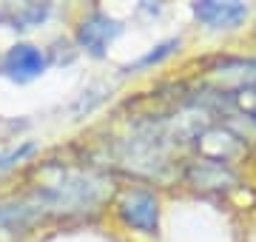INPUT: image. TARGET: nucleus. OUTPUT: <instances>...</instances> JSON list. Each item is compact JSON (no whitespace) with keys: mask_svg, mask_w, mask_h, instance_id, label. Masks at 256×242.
I'll return each instance as SVG.
<instances>
[{"mask_svg":"<svg viewBox=\"0 0 256 242\" xmlns=\"http://www.w3.org/2000/svg\"><path fill=\"white\" fill-rule=\"evenodd\" d=\"M248 3L239 0H200L191 3V14L196 18V23L222 32V28H236L242 20L248 18Z\"/></svg>","mask_w":256,"mask_h":242,"instance_id":"obj_6","label":"nucleus"},{"mask_svg":"<svg viewBox=\"0 0 256 242\" xmlns=\"http://www.w3.org/2000/svg\"><path fill=\"white\" fill-rule=\"evenodd\" d=\"M54 14V3H3L0 6V28L26 34L46 26Z\"/></svg>","mask_w":256,"mask_h":242,"instance_id":"obj_5","label":"nucleus"},{"mask_svg":"<svg viewBox=\"0 0 256 242\" xmlns=\"http://www.w3.org/2000/svg\"><path fill=\"white\" fill-rule=\"evenodd\" d=\"M117 211H120V220L128 228H134V231L154 234L156 225H160V200L151 191H146V188L126 191L117 205Z\"/></svg>","mask_w":256,"mask_h":242,"instance_id":"obj_4","label":"nucleus"},{"mask_svg":"<svg viewBox=\"0 0 256 242\" xmlns=\"http://www.w3.org/2000/svg\"><path fill=\"white\" fill-rule=\"evenodd\" d=\"M43 52H46L48 68H52V66H68V63H74V57H77L80 48L74 46V40L57 38V40H52L48 46H43Z\"/></svg>","mask_w":256,"mask_h":242,"instance_id":"obj_9","label":"nucleus"},{"mask_svg":"<svg viewBox=\"0 0 256 242\" xmlns=\"http://www.w3.org/2000/svg\"><path fill=\"white\" fill-rule=\"evenodd\" d=\"M32 200L40 205L43 214H68V211H86L102 202L106 196V180L86 174V171H63L57 180L43 182L28 191Z\"/></svg>","mask_w":256,"mask_h":242,"instance_id":"obj_1","label":"nucleus"},{"mask_svg":"<svg viewBox=\"0 0 256 242\" xmlns=\"http://www.w3.org/2000/svg\"><path fill=\"white\" fill-rule=\"evenodd\" d=\"M122 32H126L122 20L111 18L108 12L102 9H92L88 14H82L77 20V26H74V46L80 52H86L88 57H94V60H102L108 54V46Z\"/></svg>","mask_w":256,"mask_h":242,"instance_id":"obj_2","label":"nucleus"},{"mask_svg":"<svg viewBox=\"0 0 256 242\" xmlns=\"http://www.w3.org/2000/svg\"><path fill=\"white\" fill-rule=\"evenodd\" d=\"M182 46V38H168V40H160L156 46H151L146 54H140L137 60H131V63L122 66V72H142V68H151V66H160L165 63L171 54H176Z\"/></svg>","mask_w":256,"mask_h":242,"instance_id":"obj_7","label":"nucleus"},{"mask_svg":"<svg viewBox=\"0 0 256 242\" xmlns=\"http://www.w3.org/2000/svg\"><path fill=\"white\" fill-rule=\"evenodd\" d=\"M48 72V60L43 46L32 40H14L0 52V74L18 86H28Z\"/></svg>","mask_w":256,"mask_h":242,"instance_id":"obj_3","label":"nucleus"},{"mask_svg":"<svg viewBox=\"0 0 256 242\" xmlns=\"http://www.w3.org/2000/svg\"><path fill=\"white\" fill-rule=\"evenodd\" d=\"M40 151L37 140H14L6 148H0V174H12L14 168L26 166L28 160Z\"/></svg>","mask_w":256,"mask_h":242,"instance_id":"obj_8","label":"nucleus"}]
</instances>
